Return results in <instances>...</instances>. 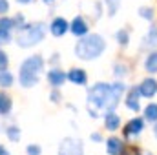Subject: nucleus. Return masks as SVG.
<instances>
[{
  "instance_id": "nucleus-1",
  "label": "nucleus",
  "mask_w": 157,
  "mask_h": 155,
  "mask_svg": "<svg viewBox=\"0 0 157 155\" xmlns=\"http://www.w3.org/2000/svg\"><path fill=\"white\" fill-rule=\"evenodd\" d=\"M106 44L102 37L99 35H86L77 42L75 46V55L82 60H91V59H97L102 51H104Z\"/></svg>"
},
{
  "instance_id": "nucleus-2",
  "label": "nucleus",
  "mask_w": 157,
  "mask_h": 155,
  "mask_svg": "<svg viewBox=\"0 0 157 155\" xmlns=\"http://www.w3.org/2000/svg\"><path fill=\"white\" fill-rule=\"evenodd\" d=\"M42 66H44V60L39 55H33L29 59H26L20 66V84L24 88H31L39 82V75L42 71Z\"/></svg>"
},
{
  "instance_id": "nucleus-3",
  "label": "nucleus",
  "mask_w": 157,
  "mask_h": 155,
  "mask_svg": "<svg viewBox=\"0 0 157 155\" xmlns=\"http://www.w3.org/2000/svg\"><path fill=\"white\" fill-rule=\"evenodd\" d=\"M46 35V28L44 24H31V26H24L17 37V44L20 47H31L35 44H39Z\"/></svg>"
},
{
  "instance_id": "nucleus-4",
  "label": "nucleus",
  "mask_w": 157,
  "mask_h": 155,
  "mask_svg": "<svg viewBox=\"0 0 157 155\" xmlns=\"http://www.w3.org/2000/svg\"><path fill=\"white\" fill-rule=\"evenodd\" d=\"M110 91H112V86H108V84H97V86H93V89H90V95H88L90 104H93L95 108H104V110L112 112Z\"/></svg>"
},
{
  "instance_id": "nucleus-5",
  "label": "nucleus",
  "mask_w": 157,
  "mask_h": 155,
  "mask_svg": "<svg viewBox=\"0 0 157 155\" xmlns=\"http://www.w3.org/2000/svg\"><path fill=\"white\" fill-rule=\"evenodd\" d=\"M59 155H82V142L77 139H64L59 148Z\"/></svg>"
},
{
  "instance_id": "nucleus-6",
  "label": "nucleus",
  "mask_w": 157,
  "mask_h": 155,
  "mask_svg": "<svg viewBox=\"0 0 157 155\" xmlns=\"http://www.w3.org/2000/svg\"><path fill=\"white\" fill-rule=\"evenodd\" d=\"M143 128H144V122H143V119H132V120L126 124V128H124V133H126L128 137H133V135H139V133L143 131Z\"/></svg>"
},
{
  "instance_id": "nucleus-7",
  "label": "nucleus",
  "mask_w": 157,
  "mask_h": 155,
  "mask_svg": "<svg viewBox=\"0 0 157 155\" xmlns=\"http://www.w3.org/2000/svg\"><path fill=\"white\" fill-rule=\"evenodd\" d=\"M139 91L143 97H154L157 93V82L154 78H146L141 86H139Z\"/></svg>"
},
{
  "instance_id": "nucleus-8",
  "label": "nucleus",
  "mask_w": 157,
  "mask_h": 155,
  "mask_svg": "<svg viewBox=\"0 0 157 155\" xmlns=\"http://www.w3.org/2000/svg\"><path fill=\"white\" fill-rule=\"evenodd\" d=\"M51 33L55 35V37H62L68 29H70V26H68V22L64 20V18H55L53 22H51Z\"/></svg>"
},
{
  "instance_id": "nucleus-9",
  "label": "nucleus",
  "mask_w": 157,
  "mask_h": 155,
  "mask_svg": "<svg viewBox=\"0 0 157 155\" xmlns=\"http://www.w3.org/2000/svg\"><path fill=\"white\" fill-rule=\"evenodd\" d=\"M70 29H71V33H73V35H77V37H84V35L88 33V26H86L84 18H80V17H77V18L71 22Z\"/></svg>"
},
{
  "instance_id": "nucleus-10",
  "label": "nucleus",
  "mask_w": 157,
  "mask_h": 155,
  "mask_svg": "<svg viewBox=\"0 0 157 155\" xmlns=\"http://www.w3.org/2000/svg\"><path fill=\"white\" fill-rule=\"evenodd\" d=\"M139 95H141V91H139L137 88H132L130 93H128L126 106H128L130 110H133V112H139Z\"/></svg>"
},
{
  "instance_id": "nucleus-11",
  "label": "nucleus",
  "mask_w": 157,
  "mask_h": 155,
  "mask_svg": "<svg viewBox=\"0 0 157 155\" xmlns=\"http://www.w3.org/2000/svg\"><path fill=\"white\" fill-rule=\"evenodd\" d=\"M106 152L110 155H121V152H122V142L119 141L117 137L108 139V142H106Z\"/></svg>"
},
{
  "instance_id": "nucleus-12",
  "label": "nucleus",
  "mask_w": 157,
  "mask_h": 155,
  "mask_svg": "<svg viewBox=\"0 0 157 155\" xmlns=\"http://www.w3.org/2000/svg\"><path fill=\"white\" fill-rule=\"evenodd\" d=\"M48 80H49L53 86H60V84H64L66 75H64V71H60V70H53V71L48 73Z\"/></svg>"
},
{
  "instance_id": "nucleus-13",
  "label": "nucleus",
  "mask_w": 157,
  "mask_h": 155,
  "mask_svg": "<svg viewBox=\"0 0 157 155\" xmlns=\"http://www.w3.org/2000/svg\"><path fill=\"white\" fill-rule=\"evenodd\" d=\"M104 124H106V128L108 130H117L119 124H121V119H119V115H115L113 112H108L106 113V119H104Z\"/></svg>"
},
{
  "instance_id": "nucleus-14",
  "label": "nucleus",
  "mask_w": 157,
  "mask_h": 155,
  "mask_svg": "<svg viewBox=\"0 0 157 155\" xmlns=\"http://www.w3.org/2000/svg\"><path fill=\"white\" fill-rule=\"evenodd\" d=\"M68 78L73 82V84H86V73L82 71V70H71L70 71V75H68Z\"/></svg>"
},
{
  "instance_id": "nucleus-15",
  "label": "nucleus",
  "mask_w": 157,
  "mask_h": 155,
  "mask_svg": "<svg viewBox=\"0 0 157 155\" xmlns=\"http://www.w3.org/2000/svg\"><path fill=\"white\" fill-rule=\"evenodd\" d=\"M9 110H11V99L6 93H0V115L9 113Z\"/></svg>"
},
{
  "instance_id": "nucleus-16",
  "label": "nucleus",
  "mask_w": 157,
  "mask_h": 155,
  "mask_svg": "<svg viewBox=\"0 0 157 155\" xmlns=\"http://www.w3.org/2000/svg\"><path fill=\"white\" fill-rule=\"evenodd\" d=\"M146 71L150 73H157V53H150L148 59H146Z\"/></svg>"
},
{
  "instance_id": "nucleus-17",
  "label": "nucleus",
  "mask_w": 157,
  "mask_h": 155,
  "mask_svg": "<svg viewBox=\"0 0 157 155\" xmlns=\"http://www.w3.org/2000/svg\"><path fill=\"white\" fill-rule=\"evenodd\" d=\"M11 84H13V75H11L9 71L2 70V71H0V86H2V88H9Z\"/></svg>"
},
{
  "instance_id": "nucleus-18",
  "label": "nucleus",
  "mask_w": 157,
  "mask_h": 155,
  "mask_svg": "<svg viewBox=\"0 0 157 155\" xmlns=\"http://www.w3.org/2000/svg\"><path fill=\"white\" fill-rule=\"evenodd\" d=\"M144 115L148 120H157V104H148L144 110Z\"/></svg>"
},
{
  "instance_id": "nucleus-19",
  "label": "nucleus",
  "mask_w": 157,
  "mask_h": 155,
  "mask_svg": "<svg viewBox=\"0 0 157 155\" xmlns=\"http://www.w3.org/2000/svg\"><path fill=\"white\" fill-rule=\"evenodd\" d=\"M106 4H108V13L113 17V15L117 13L119 6H121V0H106Z\"/></svg>"
},
{
  "instance_id": "nucleus-20",
  "label": "nucleus",
  "mask_w": 157,
  "mask_h": 155,
  "mask_svg": "<svg viewBox=\"0 0 157 155\" xmlns=\"http://www.w3.org/2000/svg\"><path fill=\"white\" fill-rule=\"evenodd\" d=\"M13 28H15V20H13V18H0V29L11 31Z\"/></svg>"
},
{
  "instance_id": "nucleus-21",
  "label": "nucleus",
  "mask_w": 157,
  "mask_h": 155,
  "mask_svg": "<svg viewBox=\"0 0 157 155\" xmlns=\"http://www.w3.org/2000/svg\"><path fill=\"white\" fill-rule=\"evenodd\" d=\"M146 44L148 46H157V28H152L148 37H146Z\"/></svg>"
},
{
  "instance_id": "nucleus-22",
  "label": "nucleus",
  "mask_w": 157,
  "mask_h": 155,
  "mask_svg": "<svg viewBox=\"0 0 157 155\" xmlns=\"http://www.w3.org/2000/svg\"><path fill=\"white\" fill-rule=\"evenodd\" d=\"M7 137H9L11 141H18V137H20V130L15 128V126H11V128L7 130Z\"/></svg>"
},
{
  "instance_id": "nucleus-23",
  "label": "nucleus",
  "mask_w": 157,
  "mask_h": 155,
  "mask_svg": "<svg viewBox=\"0 0 157 155\" xmlns=\"http://www.w3.org/2000/svg\"><path fill=\"white\" fill-rule=\"evenodd\" d=\"M11 40V31L7 29H0V44H7Z\"/></svg>"
},
{
  "instance_id": "nucleus-24",
  "label": "nucleus",
  "mask_w": 157,
  "mask_h": 155,
  "mask_svg": "<svg viewBox=\"0 0 157 155\" xmlns=\"http://www.w3.org/2000/svg\"><path fill=\"white\" fill-rule=\"evenodd\" d=\"M117 40H119V44L126 46V44H128V31H119L117 33Z\"/></svg>"
},
{
  "instance_id": "nucleus-25",
  "label": "nucleus",
  "mask_w": 157,
  "mask_h": 155,
  "mask_svg": "<svg viewBox=\"0 0 157 155\" xmlns=\"http://www.w3.org/2000/svg\"><path fill=\"white\" fill-rule=\"evenodd\" d=\"M141 17H144V18L152 20V17H154V11H152V9H148V7H141Z\"/></svg>"
},
{
  "instance_id": "nucleus-26",
  "label": "nucleus",
  "mask_w": 157,
  "mask_h": 155,
  "mask_svg": "<svg viewBox=\"0 0 157 155\" xmlns=\"http://www.w3.org/2000/svg\"><path fill=\"white\" fill-rule=\"evenodd\" d=\"M6 66H7V57L4 51H0V70H6Z\"/></svg>"
},
{
  "instance_id": "nucleus-27",
  "label": "nucleus",
  "mask_w": 157,
  "mask_h": 155,
  "mask_svg": "<svg viewBox=\"0 0 157 155\" xmlns=\"http://www.w3.org/2000/svg\"><path fill=\"white\" fill-rule=\"evenodd\" d=\"M28 153L29 155H40V148L35 146V144H31V146H28Z\"/></svg>"
},
{
  "instance_id": "nucleus-28",
  "label": "nucleus",
  "mask_w": 157,
  "mask_h": 155,
  "mask_svg": "<svg viewBox=\"0 0 157 155\" xmlns=\"http://www.w3.org/2000/svg\"><path fill=\"white\" fill-rule=\"evenodd\" d=\"M9 9V4H7V0H0V15L2 13H6Z\"/></svg>"
},
{
  "instance_id": "nucleus-29",
  "label": "nucleus",
  "mask_w": 157,
  "mask_h": 155,
  "mask_svg": "<svg viewBox=\"0 0 157 155\" xmlns=\"http://www.w3.org/2000/svg\"><path fill=\"white\" fill-rule=\"evenodd\" d=\"M0 155H9V152H7L4 146H0Z\"/></svg>"
},
{
  "instance_id": "nucleus-30",
  "label": "nucleus",
  "mask_w": 157,
  "mask_h": 155,
  "mask_svg": "<svg viewBox=\"0 0 157 155\" xmlns=\"http://www.w3.org/2000/svg\"><path fill=\"white\" fill-rule=\"evenodd\" d=\"M51 99H53V102H59V93H53Z\"/></svg>"
},
{
  "instance_id": "nucleus-31",
  "label": "nucleus",
  "mask_w": 157,
  "mask_h": 155,
  "mask_svg": "<svg viewBox=\"0 0 157 155\" xmlns=\"http://www.w3.org/2000/svg\"><path fill=\"white\" fill-rule=\"evenodd\" d=\"M91 139H93V141H101V135H99V133H93Z\"/></svg>"
},
{
  "instance_id": "nucleus-32",
  "label": "nucleus",
  "mask_w": 157,
  "mask_h": 155,
  "mask_svg": "<svg viewBox=\"0 0 157 155\" xmlns=\"http://www.w3.org/2000/svg\"><path fill=\"white\" fill-rule=\"evenodd\" d=\"M17 2H20V4H29L31 0H17Z\"/></svg>"
},
{
  "instance_id": "nucleus-33",
  "label": "nucleus",
  "mask_w": 157,
  "mask_h": 155,
  "mask_svg": "<svg viewBox=\"0 0 157 155\" xmlns=\"http://www.w3.org/2000/svg\"><path fill=\"white\" fill-rule=\"evenodd\" d=\"M154 133H155V137H157V126H155V128H154Z\"/></svg>"
},
{
  "instance_id": "nucleus-34",
  "label": "nucleus",
  "mask_w": 157,
  "mask_h": 155,
  "mask_svg": "<svg viewBox=\"0 0 157 155\" xmlns=\"http://www.w3.org/2000/svg\"><path fill=\"white\" fill-rule=\"evenodd\" d=\"M44 2H53V0H44Z\"/></svg>"
}]
</instances>
